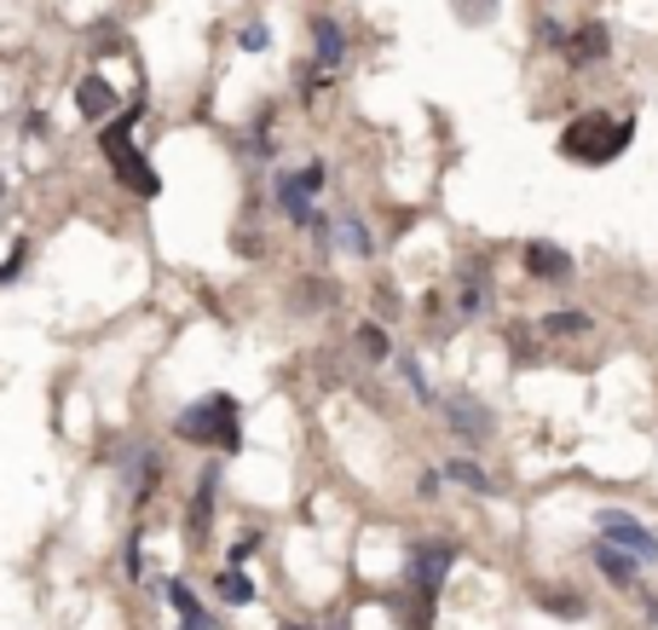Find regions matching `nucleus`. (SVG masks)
<instances>
[{
	"label": "nucleus",
	"mask_w": 658,
	"mask_h": 630,
	"mask_svg": "<svg viewBox=\"0 0 658 630\" xmlns=\"http://www.w3.org/2000/svg\"><path fill=\"white\" fill-rule=\"evenodd\" d=\"M179 440H191V445H220V452H237V445H243V434H237V405L225 399V394L191 405V411L179 417Z\"/></svg>",
	"instance_id": "2"
},
{
	"label": "nucleus",
	"mask_w": 658,
	"mask_h": 630,
	"mask_svg": "<svg viewBox=\"0 0 658 630\" xmlns=\"http://www.w3.org/2000/svg\"><path fill=\"white\" fill-rule=\"evenodd\" d=\"M290 630H301V625H290Z\"/></svg>",
	"instance_id": "26"
},
{
	"label": "nucleus",
	"mask_w": 658,
	"mask_h": 630,
	"mask_svg": "<svg viewBox=\"0 0 658 630\" xmlns=\"http://www.w3.org/2000/svg\"><path fill=\"white\" fill-rule=\"evenodd\" d=\"M584 330H589V313H572V307L543 318V336H584Z\"/></svg>",
	"instance_id": "18"
},
{
	"label": "nucleus",
	"mask_w": 658,
	"mask_h": 630,
	"mask_svg": "<svg viewBox=\"0 0 658 630\" xmlns=\"http://www.w3.org/2000/svg\"><path fill=\"white\" fill-rule=\"evenodd\" d=\"M595 567H601V573L612 579V584H635V556H624V550H612V544H595Z\"/></svg>",
	"instance_id": "13"
},
{
	"label": "nucleus",
	"mask_w": 658,
	"mask_h": 630,
	"mask_svg": "<svg viewBox=\"0 0 658 630\" xmlns=\"http://www.w3.org/2000/svg\"><path fill=\"white\" fill-rule=\"evenodd\" d=\"M543 607H554V614H566V619H578L584 614V596H572V591H538Z\"/></svg>",
	"instance_id": "21"
},
{
	"label": "nucleus",
	"mask_w": 658,
	"mask_h": 630,
	"mask_svg": "<svg viewBox=\"0 0 658 630\" xmlns=\"http://www.w3.org/2000/svg\"><path fill=\"white\" fill-rule=\"evenodd\" d=\"M116 174H121V186H133V191H145V197H156V191H162V179L151 174V162L139 156L133 145H128V151L116 156Z\"/></svg>",
	"instance_id": "11"
},
{
	"label": "nucleus",
	"mask_w": 658,
	"mask_h": 630,
	"mask_svg": "<svg viewBox=\"0 0 658 630\" xmlns=\"http://www.w3.org/2000/svg\"><path fill=\"white\" fill-rule=\"evenodd\" d=\"M75 105H81V116H105V110H116L110 81H105V75H87V81L75 88Z\"/></svg>",
	"instance_id": "12"
},
{
	"label": "nucleus",
	"mask_w": 658,
	"mask_h": 630,
	"mask_svg": "<svg viewBox=\"0 0 658 630\" xmlns=\"http://www.w3.org/2000/svg\"><path fill=\"white\" fill-rule=\"evenodd\" d=\"M595 526H601V544H612V550H624L635 561H658V538L630 510H601V515H595Z\"/></svg>",
	"instance_id": "4"
},
{
	"label": "nucleus",
	"mask_w": 658,
	"mask_h": 630,
	"mask_svg": "<svg viewBox=\"0 0 658 630\" xmlns=\"http://www.w3.org/2000/svg\"><path fill=\"white\" fill-rule=\"evenodd\" d=\"M318 191H324V162H306L301 174L278 179V202H283V214H290L295 226H318V209H313Z\"/></svg>",
	"instance_id": "5"
},
{
	"label": "nucleus",
	"mask_w": 658,
	"mask_h": 630,
	"mask_svg": "<svg viewBox=\"0 0 658 630\" xmlns=\"http://www.w3.org/2000/svg\"><path fill=\"white\" fill-rule=\"evenodd\" d=\"M439 475H445V480H457V486H468V492H497V486H491V475L480 469V463H468V457H457V463H445Z\"/></svg>",
	"instance_id": "14"
},
{
	"label": "nucleus",
	"mask_w": 658,
	"mask_h": 630,
	"mask_svg": "<svg viewBox=\"0 0 658 630\" xmlns=\"http://www.w3.org/2000/svg\"><path fill=\"white\" fill-rule=\"evenodd\" d=\"M214 480H220L214 469L202 475V486H197V503H191V533H197V538L209 533V515H214Z\"/></svg>",
	"instance_id": "16"
},
{
	"label": "nucleus",
	"mask_w": 658,
	"mask_h": 630,
	"mask_svg": "<svg viewBox=\"0 0 658 630\" xmlns=\"http://www.w3.org/2000/svg\"><path fill=\"white\" fill-rule=\"evenodd\" d=\"M450 561H457V544H416V550H410V561H404L410 596L434 602L439 584H445V573H450Z\"/></svg>",
	"instance_id": "3"
},
{
	"label": "nucleus",
	"mask_w": 658,
	"mask_h": 630,
	"mask_svg": "<svg viewBox=\"0 0 658 630\" xmlns=\"http://www.w3.org/2000/svg\"><path fill=\"white\" fill-rule=\"evenodd\" d=\"M359 348H364V359H387V348H393V341H387L381 324H359Z\"/></svg>",
	"instance_id": "20"
},
{
	"label": "nucleus",
	"mask_w": 658,
	"mask_h": 630,
	"mask_svg": "<svg viewBox=\"0 0 658 630\" xmlns=\"http://www.w3.org/2000/svg\"><path fill=\"white\" fill-rule=\"evenodd\" d=\"M491 307V267L480 255H468L462 267H457V313L462 318H480Z\"/></svg>",
	"instance_id": "8"
},
{
	"label": "nucleus",
	"mask_w": 658,
	"mask_h": 630,
	"mask_svg": "<svg viewBox=\"0 0 658 630\" xmlns=\"http://www.w3.org/2000/svg\"><path fill=\"white\" fill-rule=\"evenodd\" d=\"M220 596L232 602V607H243V602H255V584H249V579H243L237 567H232V573H220Z\"/></svg>",
	"instance_id": "19"
},
{
	"label": "nucleus",
	"mask_w": 658,
	"mask_h": 630,
	"mask_svg": "<svg viewBox=\"0 0 658 630\" xmlns=\"http://www.w3.org/2000/svg\"><path fill=\"white\" fill-rule=\"evenodd\" d=\"M439 411H445V422H450V434H457V440H491V429H497L491 405H480L474 394H445Z\"/></svg>",
	"instance_id": "6"
},
{
	"label": "nucleus",
	"mask_w": 658,
	"mask_h": 630,
	"mask_svg": "<svg viewBox=\"0 0 658 630\" xmlns=\"http://www.w3.org/2000/svg\"><path fill=\"white\" fill-rule=\"evenodd\" d=\"M336 232H341V243H346V255H359V260H364V255H376V249H369V232H364V220H359V214H341V226H336Z\"/></svg>",
	"instance_id": "17"
},
{
	"label": "nucleus",
	"mask_w": 658,
	"mask_h": 630,
	"mask_svg": "<svg viewBox=\"0 0 658 630\" xmlns=\"http://www.w3.org/2000/svg\"><path fill=\"white\" fill-rule=\"evenodd\" d=\"M561 65H572V70H589V65H607V52H612V35H607V24H578V30H566V40L561 47Z\"/></svg>",
	"instance_id": "7"
},
{
	"label": "nucleus",
	"mask_w": 658,
	"mask_h": 630,
	"mask_svg": "<svg viewBox=\"0 0 658 630\" xmlns=\"http://www.w3.org/2000/svg\"><path fill=\"white\" fill-rule=\"evenodd\" d=\"M531 336H538V330H526V324H514V330H508V348H514V359H531V353H538V348H531Z\"/></svg>",
	"instance_id": "23"
},
{
	"label": "nucleus",
	"mask_w": 658,
	"mask_h": 630,
	"mask_svg": "<svg viewBox=\"0 0 658 630\" xmlns=\"http://www.w3.org/2000/svg\"><path fill=\"white\" fill-rule=\"evenodd\" d=\"M635 139V121L630 116H607V110H584L572 116L561 128V156L578 162V168H607V162H619Z\"/></svg>",
	"instance_id": "1"
},
{
	"label": "nucleus",
	"mask_w": 658,
	"mask_h": 630,
	"mask_svg": "<svg viewBox=\"0 0 658 630\" xmlns=\"http://www.w3.org/2000/svg\"><path fill=\"white\" fill-rule=\"evenodd\" d=\"M237 40H243V47H249V52H260V47H266V24H249V30H243Z\"/></svg>",
	"instance_id": "24"
},
{
	"label": "nucleus",
	"mask_w": 658,
	"mask_h": 630,
	"mask_svg": "<svg viewBox=\"0 0 658 630\" xmlns=\"http://www.w3.org/2000/svg\"><path fill=\"white\" fill-rule=\"evenodd\" d=\"M399 371H404V382H410V388H416V399H422V405H434V388H427V382H422L416 359H399Z\"/></svg>",
	"instance_id": "22"
},
{
	"label": "nucleus",
	"mask_w": 658,
	"mask_h": 630,
	"mask_svg": "<svg viewBox=\"0 0 658 630\" xmlns=\"http://www.w3.org/2000/svg\"><path fill=\"white\" fill-rule=\"evenodd\" d=\"M313 52H318L313 65H318L324 75H336V70L346 65V35H341L336 18H324V12L313 18Z\"/></svg>",
	"instance_id": "9"
},
{
	"label": "nucleus",
	"mask_w": 658,
	"mask_h": 630,
	"mask_svg": "<svg viewBox=\"0 0 658 630\" xmlns=\"http://www.w3.org/2000/svg\"><path fill=\"white\" fill-rule=\"evenodd\" d=\"M520 260H526V272L531 278H543V283H566L572 278V255L566 249H554V243H526V249H520Z\"/></svg>",
	"instance_id": "10"
},
{
	"label": "nucleus",
	"mask_w": 658,
	"mask_h": 630,
	"mask_svg": "<svg viewBox=\"0 0 658 630\" xmlns=\"http://www.w3.org/2000/svg\"><path fill=\"white\" fill-rule=\"evenodd\" d=\"M168 602L179 607V619H185V630H214V619L202 614V607H197V596L185 591V584H168Z\"/></svg>",
	"instance_id": "15"
},
{
	"label": "nucleus",
	"mask_w": 658,
	"mask_h": 630,
	"mask_svg": "<svg viewBox=\"0 0 658 630\" xmlns=\"http://www.w3.org/2000/svg\"><path fill=\"white\" fill-rule=\"evenodd\" d=\"M439 480H445L439 469H427V475H422V498H439Z\"/></svg>",
	"instance_id": "25"
}]
</instances>
